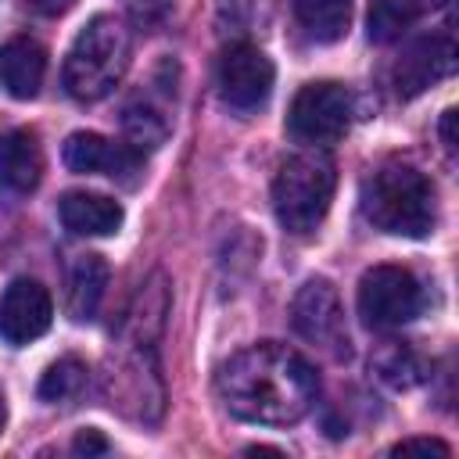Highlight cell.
<instances>
[{"mask_svg": "<svg viewBox=\"0 0 459 459\" xmlns=\"http://www.w3.org/2000/svg\"><path fill=\"white\" fill-rule=\"evenodd\" d=\"M215 384L222 405L237 420L269 427L298 423L319 394V377L312 362L276 341H262L230 355Z\"/></svg>", "mask_w": 459, "mask_h": 459, "instance_id": "cell-1", "label": "cell"}, {"mask_svg": "<svg viewBox=\"0 0 459 459\" xmlns=\"http://www.w3.org/2000/svg\"><path fill=\"white\" fill-rule=\"evenodd\" d=\"M366 219L391 237H427L437 222V194L434 183L405 161L380 165L362 186Z\"/></svg>", "mask_w": 459, "mask_h": 459, "instance_id": "cell-2", "label": "cell"}, {"mask_svg": "<svg viewBox=\"0 0 459 459\" xmlns=\"http://www.w3.org/2000/svg\"><path fill=\"white\" fill-rule=\"evenodd\" d=\"M129 54H133L129 29L115 14L90 18L65 57L61 82H65L68 97H75L82 104L108 97L122 82V75L129 68Z\"/></svg>", "mask_w": 459, "mask_h": 459, "instance_id": "cell-3", "label": "cell"}, {"mask_svg": "<svg viewBox=\"0 0 459 459\" xmlns=\"http://www.w3.org/2000/svg\"><path fill=\"white\" fill-rule=\"evenodd\" d=\"M337 190V169L326 154L308 151L294 154L280 165L273 179V212L287 233H312L333 201Z\"/></svg>", "mask_w": 459, "mask_h": 459, "instance_id": "cell-4", "label": "cell"}, {"mask_svg": "<svg viewBox=\"0 0 459 459\" xmlns=\"http://www.w3.org/2000/svg\"><path fill=\"white\" fill-rule=\"evenodd\" d=\"M158 341L143 337H122L118 333V355L111 351L104 369V398L111 409H118L129 420L158 423L165 409V387L158 373Z\"/></svg>", "mask_w": 459, "mask_h": 459, "instance_id": "cell-5", "label": "cell"}, {"mask_svg": "<svg viewBox=\"0 0 459 459\" xmlns=\"http://www.w3.org/2000/svg\"><path fill=\"white\" fill-rule=\"evenodd\" d=\"M423 308V287L420 280L402 265H373L359 280V316L377 326L391 330L409 319H416Z\"/></svg>", "mask_w": 459, "mask_h": 459, "instance_id": "cell-6", "label": "cell"}, {"mask_svg": "<svg viewBox=\"0 0 459 459\" xmlns=\"http://www.w3.org/2000/svg\"><path fill=\"white\" fill-rule=\"evenodd\" d=\"M351 122V93L341 82H308L294 93L287 111V133L298 143L326 147L344 136Z\"/></svg>", "mask_w": 459, "mask_h": 459, "instance_id": "cell-7", "label": "cell"}, {"mask_svg": "<svg viewBox=\"0 0 459 459\" xmlns=\"http://www.w3.org/2000/svg\"><path fill=\"white\" fill-rule=\"evenodd\" d=\"M290 323L298 337L326 355H348V330H344V305L330 280H308L290 301Z\"/></svg>", "mask_w": 459, "mask_h": 459, "instance_id": "cell-8", "label": "cell"}, {"mask_svg": "<svg viewBox=\"0 0 459 459\" xmlns=\"http://www.w3.org/2000/svg\"><path fill=\"white\" fill-rule=\"evenodd\" d=\"M273 61L251 47V43H233L222 50L219 57V68H215V86H219V97L226 108L247 115V111H258L269 93H273Z\"/></svg>", "mask_w": 459, "mask_h": 459, "instance_id": "cell-9", "label": "cell"}, {"mask_svg": "<svg viewBox=\"0 0 459 459\" xmlns=\"http://www.w3.org/2000/svg\"><path fill=\"white\" fill-rule=\"evenodd\" d=\"M452 68H455V39L448 29H441V32L420 36L402 50V57L391 68V82L398 97H416L427 86L452 75Z\"/></svg>", "mask_w": 459, "mask_h": 459, "instance_id": "cell-10", "label": "cell"}, {"mask_svg": "<svg viewBox=\"0 0 459 459\" xmlns=\"http://www.w3.org/2000/svg\"><path fill=\"white\" fill-rule=\"evenodd\" d=\"M54 301L43 283L22 276L0 298V337L7 344H29L50 330Z\"/></svg>", "mask_w": 459, "mask_h": 459, "instance_id": "cell-11", "label": "cell"}, {"mask_svg": "<svg viewBox=\"0 0 459 459\" xmlns=\"http://www.w3.org/2000/svg\"><path fill=\"white\" fill-rule=\"evenodd\" d=\"M65 165L72 172H93L111 179H133L140 172V151L129 143H115L100 133H72L65 140Z\"/></svg>", "mask_w": 459, "mask_h": 459, "instance_id": "cell-12", "label": "cell"}, {"mask_svg": "<svg viewBox=\"0 0 459 459\" xmlns=\"http://www.w3.org/2000/svg\"><path fill=\"white\" fill-rule=\"evenodd\" d=\"M47 75V50L29 39V36H14L0 47V86L18 97V100H32L43 86Z\"/></svg>", "mask_w": 459, "mask_h": 459, "instance_id": "cell-13", "label": "cell"}, {"mask_svg": "<svg viewBox=\"0 0 459 459\" xmlns=\"http://www.w3.org/2000/svg\"><path fill=\"white\" fill-rule=\"evenodd\" d=\"M43 176V147L32 129H11L0 136V183L14 194L36 190Z\"/></svg>", "mask_w": 459, "mask_h": 459, "instance_id": "cell-14", "label": "cell"}, {"mask_svg": "<svg viewBox=\"0 0 459 459\" xmlns=\"http://www.w3.org/2000/svg\"><path fill=\"white\" fill-rule=\"evenodd\" d=\"M61 222L79 237H108L122 226V204L104 194L72 190L61 197Z\"/></svg>", "mask_w": 459, "mask_h": 459, "instance_id": "cell-15", "label": "cell"}, {"mask_svg": "<svg viewBox=\"0 0 459 459\" xmlns=\"http://www.w3.org/2000/svg\"><path fill=\"white\" fill-rule=\"evenodd\" d=\"M104 287H108V262L100 255H79L68 269V290H65L68 316L75 323L93 319L97 308H100Z\"/></svg>", "mask_w": 459, "mask_h": 459, "instance_id": "cell-16", "label": "cell"}, {"mask_svg": "<svg viewBox=\"0 0 459 459\" xmlns=\"http://www.w3.org/2000/svg\"><path fill=\"white\" fill-rule=\"evenodd\" d=\"M290 11L316 43L341 39L351 22V0H290Z\"/></svg>", "mask_w": 459, "mask_h": 459, "instance_id": "cell-17", "label": "cell"}, {"mask_svg": "<svg viewBox=\"0 0 459 459\" xmlns=\"http://www.w3.org/2000/svg\"><path fill=\"white\" fill-rule=\"evenodd\" d=\"M420 14L423 0H373L366 14V32L373 43H394L416 25Z\"/></svg>", "mask_w": 459, "mask_h": 459, "instance_id": "cell-18", "label": "cell"}, {"mask_svg": "<svg viewBox=\"0 0 459 459\" xmlns=\"http://www.w3.org/2000/svg\"><path fill=\"white\" fill-rule=\"evenodd\" d=\"M373 366H377L380 380H387L391 387H416L420 380H427V359L412 344L391 341L387 348L377 351Z\"/></svg>", "mask_w": 459, "mask_h": 459, "instance_id": "cell-19", "label": "cell"}, {"mask_svg": "<svg viewBox=\"0 0 459 459\" xmlns=\"http://www.w3.org/2000/svg\"><path fill=\"white\" fill-rule=\"evenodd\" d=\"M122 126H126L129 147H136V151L140 147H158L169 136V115L154 100H133L122 115Z\"/></svg>", "mask_w": 459, "mask_h": 459, "instance_id": "cell-20", "label": "cell"}, {"mask_svg": "<svg viewBox=\"0 0 459 459\" xmlns=\"http://www.w3.org/2000/svg\"><path fill=\"white\" fill-rule=\"evenodd\" d=\"M82 387H86V362H79L75 355H65L47 366L36 391L43 402H72L82 394Z\"/></svg>", "mask_w": 459, "mask_h": 459, "instance_id": "cell-21", "label": "cell"}, {"mask_svg": "<svg viewBox=\"0 0 459 459\" xmlns=\"http://www.w3.org/2000/svg\"><path fill=\"white\" fill-rule=\"evenodd\" d=\"M126 4H129L133 22L143 25V29L161 25V22L169 18V11H172V0H126Z\"/></svg>", "mask_w": 459, "mask_h": 459, "instance_id": "cell-22", "label": "cell"}, {"mask_svg": "<svg viewBox=\"0 0 459 459\" xmlns=\"http://www.w3.org/2000/svg\"><path fill=\"white\" fill-rule=\"evenodd\" d=\"M409 452H427V455H448L452 448H448L445 441H437V437H405V441H398V445L391 448V455H409Z\"/></svg>", "mask_w": 459, "mask_h": 459, "instance_id": "cell-23", "label": "cell"}, {"mask_svg": "<svg viewBox=\"0 0 459 459\" xmlns=\"http://www.w3.org/2000/svg\"><path fill=\"white\" fill-rule=\"evenodd\" d=\"M72 452L75 455H104V452H111V445L100 430H79L72 441Z\"/></svg>", "mask_w": 459, "mask_h": 459, "instance_id": "cell-24", "label": "cell"}, {"mask_svg": "<svg viewBox=\"0 0 459 459\" xmlns=\"http://www.w3.org/2000/svg\"><path fill=\"white\" fill-rule=\"evenodd\" d=\"M75 0H25V7H32V11H39V14H61V11H68Z\"/></svg>", "mask_w": 459, "mask_h": 459, "instance_id": "cell-25", "label": "cell"}, {"mask_svg": "<svg viewBox=\"0 0 459 459\" xmlns=\"http://www.w3.org/2000/svg\"><path fill=\"white\" fill-rule=\"evenodd\" d=\"M452 126H455V111L448 108V111L441 115V143H445V151H455V133H452Z\"/></svg>", "mask_w": 459, "mask_h": 459, "instance_id": "cell-26", "label": "cell"}, {"mask_svg": "<svg viewBox=\"0 0 459 459\" xmlns=\"http://www.w3.org/2000/svg\"><path fill=\"white\" fill-rule=\"evenodd\" d=\"M4 416H7V409H4V391H0V430H4Z\"/></svg>", "mask_w": 459, "mask_h": 459, "instance_id": "cell-27", "label": "cell"}]
</instances>
